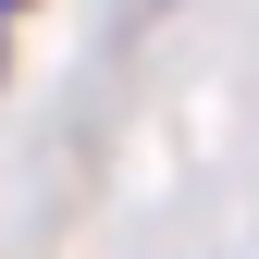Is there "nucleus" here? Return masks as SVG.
Segmentation results:
<instances>
[{
    "mask_svg": "<svg viewBox=\"0 0 259 259\" xmlns=\"http://www.w3.org/2000/svg\"><path fill=\"white\" fill-rule=\"evenodd\" d=\"M0 13H13V0H0Z\"/></svg>",
    "mask_w": 259,
    "mask_h": 259,
    "instance_id": "nucleus-1",
    "label": "nucleus"
}]
</instances>
